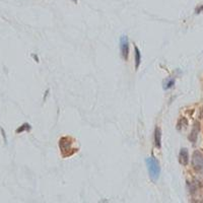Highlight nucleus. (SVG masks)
Wrapping results in <instances>:
<instances>
[{
	"label": "nucleus",
	"instance_id": "obj_1",
	"mask_svg": "<svg viewBox=\"0 0 203 203\" xmlns=\"http://www.w3.org/2000/svg\"><path fill=\"white\" fill-rule=\"evenodd\" d=\"M74 143V139L69 136H64L61 137L59 140V148L61 150V154L63 157H71L75 152L78 151V148L73 146Z\"/></svg>",
	"mask_w": 203,
	"mask_h": 203
},
{
	"label": "nucleus",
	"instance_id": "obj_2",
	"mask_svg": "<svg viewBox=\"0 0 203 203\" xmlns=\"http://www.w3.org/2000/svg\"><path fill=\"white\" fill-rule=\"evenodd\" d=\"M145 161H146L147 170H148L150 179L152 182H157L159 177V174H161V167H159V161L154 157H147Z\"/></svg>",
	"mask_w": 203,
	"mask_h": 203
},
{
	"label": "nucleus",
	"instance_id": "obj_3",
	"mask_svg": "<svg viewBox=\"0 0 203 203\" xmlns=\"http://www.w3.org/2000/svg\"><path fill=\"white\" fill-rule=\"evenodd\" d=\"M192 166L197 172L203 170V154L199 150H195L192 155Z\"/></svg>",
	"mask_w": 203,
	"mask_h": 203
},
{
	"label": "nucleus",
	"instance_id": "obj_4",
	"mask_svg": "<svg viewBox=\"0 0 203 203\" xmlns=\"http://www.w3.org/2000/svg\"><path fill=\"white\" fill-rule=\"evenodd\" d=\"M120 51H121V56L125 61L128 60L129 55V40L128 37L123 35L120 38Z\"/></svg>",
	"mask_w": 203,
	"mask_h": 203
},
{
	"label": "nucleus",
	"instance_id": "obj_5",
	"mask_svg": "<svg viewBox=\"0 0 203 203\" xmlns=\"http://www.w3.org/2000/svg\"><path fill=\"white\" fill-rule=\"evenodd\" d=\"M199 131H200V123H199L198 121H196L195 123H194L191 133H190V135H189V140L191 141V142H193V143L196 142L197 137H198V134H199Z\"/></svg>",
	"mask_w": 203,
	"mask_h": 203
},
{
	"label": "nucleus",
	"instance_id": "obj_6",
	"mask_svg": "<svg viewBox=\"0 0 203 203\" xmlns=\"http://www.w3.org/2000/svg\"><path fill=\"white\" fill-rule=\"evenodd\" d=\"M179 161L183 166H187V163L189 161V153L187 148H182L179 153Z\"/></svg>",
	"mask_w": 203,
	"mask_h": 203
},
{
	"label": "nucleus",
	"instance_id": "obj_7",
	"mask_svg": "<svg viewBox=\"0 0 203 203\" xmlns=\"http://www.w3.org/2000/svg\"><path fill=\"white\" fill-rule=\"evenodd\" d=\"M154 143L157 148H161V132L159 127H155L154 129Z\"/></svg>",
	"mask_w": 203,
	"mask_h": 203
},
{
	"label": "nucleus",
	"instance_id": "obj_8",
	"mask_svg": "<svg viewBox=\"0 0 203 203\" xmlns=\"http://www.w3.org/2000/svg\"><path fill=\"white\" fill-rule=\"evenodd\" d=\"M134 52H135V69H138L141 63V53L136 45H134Z\"/></svg>",
	"mask_w": 203,
	"mask_h": 203
},
{
	"label": "nucleus",
	"instance_id": "obj_9",
	"mask_svg": "<svg viewBox=\"0 0 203 203\" xmlns=\"http://www.w3.org/2000/svg\"><path fill=\"white\" fill-rule=\"evenodd\" d=\"M187 125H188V121H187L186 118H181V119L178 121L177 129L178 130H182V128H185Z\"/></svg>",
	"mask_w": 203,
	"mask_h": 203
},
{
	"label": "nucleus",
	"instance_id": "obj_10",
	"mask_svg": "<svg viewBox=\"0 0 203 203\" xmlns=\"http://www.w3.org/2000/svg\"><path fill=\"white\" fill-rule=\"evenodd\" d=\"M30 125L28 123H24L22 124L20 127H19V128L17 129V133H21V132H23V131H30Z\"/></svg>",
	"mask_w": 203,
	"mask_h": 203
},
{
	"label": "nucleus",
	"instance_id": "obj_11",
	"mask_svg": "<svg viewBox=\"0 0 203 203\" xmlns=\"http://www.w3.org/2000/svg\"><path fill=\"white\" fill-rule=\"evenodd\" d=\"M174 84H175V79H174V78H170V79H168L166 82H163V89L167 91V89L173 87Z\"/></svg>",
	"mask_w": 203,
	"mask_h": 203
},
{
	"label": "nucleus",
	"instance_id": "obj_12",
	"mask_svg": "<svg viewBox=\"0 0 203 203\" xmlns=\"http://www.w3.org/2000/svg\"><path fill=\"white\" fill-rule=\"evenodd\" d=\"M202 11H203V5H200V6H198L196 8V10H195V12H196L197 14L200 13V12H202Z\"/></svg>",
	"mask_w": 203,
	"mask_h": 203
},
{
	"label": "nucleus",
	"instance_id": "obj_13",
	"mask_svg": "<svg viewBox=\"0 0 203 203\" xmlns=\"http://www.w3.org/2000/svg\"><path fill=\"white\" fill-rule=\"evenodd\" d=\"M0 130H1V133H2L3 138H4V142L6 143V142H7V139H6V136H5V132H4V130H3L2 128H0Z\"/></svg>",
	"mask_w": 203,
	"mask_h": 203
},
{
	"label": "nucleus",
	"instance_id": "obj_14",
	"mask_svg": "<svg viewBox=\"0 0 203 203\" xmlns=\"http://www.w3.org/2000/svg\"><path fill=\"white\" fill-rule=\"evenodd\" d=\"M34 58H35V60L37 61V62H39V58H38V57L36 56V55H34Z\"/></svg>",
	"mask_w": 203,
	"mask_h": 203
},
{
	"label": "nucleus",
	"instance_id": "obj_15",
	"mask_svg": "<svg viewBox=\"0 0 203 203\" xmlns=\"http://www.w3.org/2000/svg\"><path fill=\"white\" fill-rule=\"evenodd\" d=\"M201 117H203V108H202V111H201Z\"/></svg>",
	"mask_w": 203,
	"mask_h": 203
},
{
	"label": "nucleus",
	"instance_id": "obj_16",
	"mask_svg": "<svg viewBox=\"0 0 203 203\" xmlns=\"http://www.w3.org/2000/svg\"><path fill=\"white\" fill-rule=\"evenodd\" d=\"M72 1H73V2H75V3H76V1H77V0H72Z\"/></svg>",
	"mask_w": 203,
	"mask_h": 203
}]
</instances>
